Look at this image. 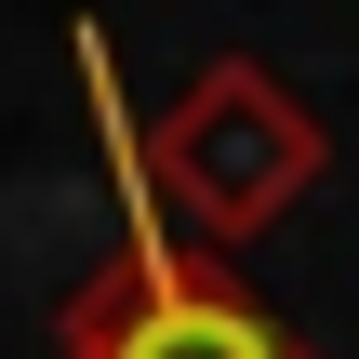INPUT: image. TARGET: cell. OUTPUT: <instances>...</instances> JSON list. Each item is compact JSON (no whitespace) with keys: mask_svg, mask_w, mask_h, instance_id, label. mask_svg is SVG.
Segmentation results:
<instances>
[{"mask_svg":"<svg viewBox=\"0 0 359 359\" xmlns=\"http://www.w3.org/2000/svg\"><path fill=\"white\" fill-rule=\"evenodd\" d=\"M80 359H293L253 306H226V293H187V280H160V266H133L93 320H80Z\"/></svg>","mask_w":359,"mask_h":359,"instance_id":"1","label":"cell"}]
</instances>
